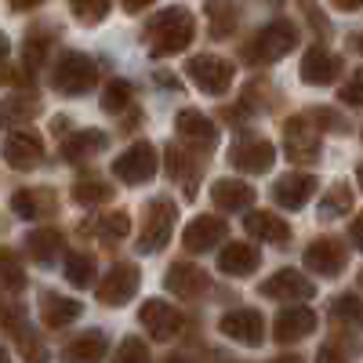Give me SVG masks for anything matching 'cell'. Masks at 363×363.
<instances>
[{
	"instance_id": "34",
	"label": "cell",
	"mask_w": 363,
	"mask_h": 363,
	"mask_svg": "<svg viewBox=\"0 0 363 363\" xmlns=\"http://www.w3.org/2000/svg\"><path fill=\"white\" fill-rule=\"evenodd\" d=\"M131 102V84L128 80H109L106 91H102V109L106 113H120Z\"/></svg>"
},
{
	"instance_id": "28",
	"label": "cell",
	"mask_w": 363,
	"mask_h": 363,
	"mask_svg": "<svg viewBox=\"0 0 363 363\" xmlns=\"http://www.w3.org/2000/svg\"><path fill=\"white\" fill-rule=\"evenodd\" d=\"M349 207H352V189L345 186V182H338V186H330V193L320 200V218L323 222H335V218L345 215Z\"/></svg>"
},
{
	"instance_id": "1",
	"label": "cell",
	"mask_w": 363,
	"mask_h": 363,
	"mask_svg": "<svg viewBox=\"0 0 363 363\" xmlns=\"http://www.w3.org/2000/svg\"><path fill=\"white\" fill-rule=\"evenodd\" d=\"M196 33V22L186 8H164L145 29V40H149V55L153 58H167V55H178L186 51L189 40Z\"/></svg>"
},
{
	"instance_id": "37",
	"label": "cell",
	"mask_w": 363,
	"mask_h": 363,
	"mask_svg": "<svg viewBox=\"0 0 363 363\" xmlns=\"http://www.w3.org/2000/svg\"><path fill=\"white\" fill-rule=\"evenodd\" d=\"M69 4H73V15L84 26H95L109 15V0H69Z\"/></svg>"
},
{
	"instance_id": "35",
	"label": "cell",
	"mask_w": 363,
	"mask_h": 363,
	"mask_svg": "<svg viewBox=\"0 0 363 363\" xmlns=\"http://www.w3.org/2000/svg\"><path fill=\"white\" fill-rule=\"evenodd\" d=\"M95 229H99V236H106V240H124V236L131 233V218L124 215V211H113V215H102V218L95 222Z\"/></svg>"
},
{
	"instance_id": "11",
	"label": "cell",
	"mask_w": 363,
	"mask_h": 363,
	"mask_svg": "<svg viewBox=\"0 0 363 363\" xmlns=\"http://www.w3.org/2000/svg\"><path fill=\"white\" fill-rule=\"evenodd\" d=\"M218 330H222L225 338L255 349V345H262V338H265V320H262L258 309H233V313L222 316Z\"/></svg>"
},
{
	"instance_id": "45",
	"label": "cell",
	"mask_w": 363,
	"mask_h": 363,
	"mask_svg": "<svg viewBox=\"0 0 363 363\" xmlns=\"http://www.w3.org/2000/svg\"><path fill=\"white\" fill-rule=\"evenodd\" d=\"M330 4H335L338 11H359V8H363V0H330Z\"/></svg>"
},
{
	"instance_id": "48",
	"label": "cell",
	"mask_w": 363,
	"mask_h": 363,
	"mask_svg": "<svg viewBox=\"0 0 363 363\" xmlns=\"http://www.w3.org/2000/svg\"><path fill=\"white\" fill-rule=\"evenodd\" d=\"M8 51H11V44H8V37L0 33V58H8Z\"/></svg>"
},
{
	"instance_id": "23",
	"label": "cell",
	"mask_w": 363,
	"mask_h": 363,
	"mask_svg": "<svg viewBox=\"0 0 363 363\" xmlns=\"http://www.w3.org/2000/svg\"><path fill=\"white\" fill-rule=\"evenodd\" d=\"M258 262H262V251L255 244H225L218 255V269L225 277H247V272L258 269Z\"/></svg>"
},
{
	"instance_id": "30",
	"label": "cell",
	"mask_w": 363,
	"mask_h": 363,
	"mask_svg": "<svg viewBox=\"0 0 363 363\" xmlns=\"http://www.w3.org/2000/svg\"><path fill=\"white\" fill-rule=\"evenodd\" d=\"M330 320L345 323V327H359L363 323V301L356 294H338L330 301Z\"/></svg>"
},
{
	"instance_id": "7",
	"label": "cell",
	"mask_w": 363,
	"mask_h": 363,
	"mask_svg": "<svg viewBox=\"0 0 363 363\" xmlns=\"http://www.w3.org/2000/svg\"><path fill=\"white\" fill-rule=\"evenodd\" d=\"M186 73L200 91H207V95H225L229 84H233V66L218 55H196L186 66Z\"/></svg>"
},
{
	"instance_id": "16",
	"label": "cell",
	"mask_w": 363,
	"mask_h": 363,
	"mask_svg": "<svg viewBox=\"0 0 363 363\" xmlns=\"http://www.w3.org/2000/svg\"><path fill=\"white\" fill-rule=\"evenodd\" d=\"M44 157V145L37 135H29V131H11L4 138V160L15 167V171H33Z\"/></svg>"
},
{
	"instance_id": "24",
	"label": "cell",
	"mask_w": 363,
	"mask_h": 363,
	"mask_svg": "<svg viewBox=\"0 0 363 363\" xmlns=\"http://www.w3.org/2000/svg\"><path fill=\"white\" fill-rule=\"evenodd\" d=\"M66 363H102L106 359V335L102 330H84L62 349Z\"/></svg>"
},
{
	"instance_id": "42",
	"label": "cell",
	"mask_w": 363,
	"mask_h": 363,
	"mask_svg": "<svg viewBox=\"0 0 363 363\" xmlns=\"http://www.w3.org/2000/svg\"><path fill=\"white\" fill-rule=\"evenodd\" d=\"M309 120H320V124H327V131H345V120H342V116H335L330 109H313V113H309Z\"/></svg>"
},
{
	"instance_id": "14",
	"label": "cell",
	"mask_w": 363,
	"mask_h": 363,
	"mask_svg": "<svg viewBox=\"0 0 363 363\" xmlns=\"http://www.w3.org/2000/svg\"><path fill=\"white\" fill-rule=\"evenodd\" d=\"M316 327V313L309 306H287L277 313V323H272V338L280 345H291V342H301Z\"/></svg>"
},
{
	"instance_id": "36",
	"label": "cell",
	"mask_w": 363,
	"mask_h": 363,
	"mask_svg": "<svg viewBox=\"0 0 363 363\" xmlns=\"http://www.w3.org/2000/svg\"><path fill=\"white\" fill-rule=\"evenodd\" d=\"M0 280H4L11 291H22L26 287V272H22L15 251H8V247H0Z\"/></svg>"
},
{
	"instance_id": "31",
	"label": "cell",
	"mask_w": 363,
	"mask_h": 363,
	"mask_svg": "<svg viewBox=\"0 0 363 363\" xmlns=\"http://www.w3.org/2000/svg\"><path fill=\"white\" fill-rule=\"evenodd\" d=\"M11 207H15L18 218H40L44 207L51 211V196H40V193H33V189H22V193L11 196Z\"/></svg>"
},
{
	"instance_id": "22",
	"label": "cell",
	"mask_w": 363,
	"mask_h": 363,
	"mask_svg": "<svg viewBox=\"0 0 363 363\" xmlns=\"http://www.w3.org/2000/svg\"><path fill=\"white\" fill-rule=\"evenodd\" d=\"M211 200L222 211H247L255 203V186L236 182V178H218L215 186H211Z\"/></svg>"
},
{
	"instance_id": "49",
	"label": "cell",
	"mask_w": 363,
	"mask_h": 363,
	"mask_svg": "<svg viewBox=\"0 0 363 363\" xmlns=\"http://www.w3.org/2000/svg\"><path fill=\"white\" fill-rule=\"evenodd\" d=\"M272 363H301V356H280V359H272Z\"/></svg>"
},
{
	"instance_id": "51",
	"label": "cell",
	"mask_w": 363,
	"mask_h": 363,
	"mask_svg": "<svg viewBox=\"0 0 363 363\" xmlns=\"http://www.w3.org/2000/svg\"><path fill=\"white\" fill-rule=\"evenodd\" d=\"M0 363H11V356H8V349H0Z\"/></svg>"
},
{
	"instance_id": "15",
	"label": "cell",
	"mask_w": 363,
	"mask_h": 363,
	"mask_svg": "<svg viewBox=\"0 0 363 363\" xmlns=\"http://www.w3.org/2000/svg\"><path fill=\"white\" fill-rule=\"evenodd\" d=\"M345 262H349V251L330 236L313 240V244L306 247V265H309V272H320V277H338V272L345 269Z\"/></svg>"
},
{
	"instance_id": "47",
	"label": "cell",
	"mask_w": 363,
	"mask_h": 363,
	"mask_svg": "<svg viewBox=\"0 0 363 363\" xmlns=\"http://www.w3.org/2000/svg\"><path fill=\"white\" fill-rule=\"evenodd\" d=\"M149 4H157V0H124L128 11H142V8H149Z\"/></svg>"
},
{
	"instance_id": "3",
	"label": "cell",
	"mask_w": 363,
	"mask_h": 363,
	"mask_svg": "<svg viewBox=\"0 0 363 363\" xmlns=\"http://www.w3.org/2000/svg\"><path fill=\"white\" fill-rule=\"evenodd\" d=\"M95 80H99L95 62L80 51H66L58 58V66L51 69V87L62 91V95H84V91L95 87Z\"/></svg>"
},
{
	"instance_id": "39",
	"label": "cell",
	"mask_w": 363,
	"mask_h": 363,
	"mask_svg": "<svg viewBox=\"0 0 363 363\" xmlns=\"http://www.w3.org/2000/svg\"><path fill=\"white\" fill-rule=\"evenodd\" d=\"M37 113V102H18V99H8L0 106V124H11V120H29Z\"/></svg>"
},
{
	"instance_id": "6",
	"label": "cell",
	"mask_w": 363,
	"mask_h": 363,
	"mask_svg": "<svg viewBox=\"0 0 363 363\" xmlns=\"http://www.w3.org/2000/svg\"><path fill=\"white\" fill-rule=\"evenodd\" d=\"M284 153L294 164L320 160V138L313 131V120L309 116H291L287 124H284Z\"/></svg>"
},
{
	"instance_id": "44",
	"label": "cell",
	"mask_w": 363,
	"mask_h": 363,
	"mask_svg": "<svg viewBox=\"0 0 363 363\" xmlns=\"http://www.w3.org/2000/svg\"><path fill=\"white\" fill-rule=\"evenodd\" d=\"M349 236H352V244H356V247L363 251V215H359V218H356V222L349 225Z\"/></svg>"
},
{
	"instance_id": "41",
	"label": "cell",
	"mask_w": 363,
	"mask_h": 363,
	"mask_svg": "<svg viewBox=\"0 0 363 363\" xmlns=\"http://www.w3.org/2000/svg\"><path fill=\"white\" fill-rule=\"evenodd\" d=\"M342 102L345 106H363V69L352 73V80L342 87Z\"/></svg>"
},
{
	"instance_id": "43",
	"label": "cell",
	"mask_w": 363,
	"mask_h": 363,
	"mask_svg": "<svg viewBox=\"0 0 363 363\" xmlns=\"http://www.w3.org/2000/svg\"><path fill=\"white\" fill-rule=\"evenodd\" d=\"M316 363H349V359H345V352L338 345H323L320 356H316Z\"/></svg>"
},
{
	"instance_id": "46",
	"label": "cell",
	"mask_w": 363,
	"mask_h": 363,
	"mask_svg": "<svg viewBox=\"0 0 363 363\" xmlns=\"http://www.w3.org/2000/svg\"><path fill=\"white\" fill-rule=\"evenodd\" d=\"M44 0H11V8L15 11H33V8H40Z\"/></svg>"
},
{
	"instance_id": "40",
	"label": "cell",
	"mask_w": 363,
	"mask_h": 363,
	"mask_svg": "<svg viewBox=\"0 0 363 363\" xmlns=\"http://www.w3.org/2000/svg\"><path fill=\"white\" fill-rule=\"evenodd\" d=\"M48 44H51V40H44V33H29V44H26V66H29V69L44 62Z\"/></svg>"
},
{
	"instance_id": "12",
	"label": "cell",
	"mask_w": 363,
	"mask_h": 363,
	"mask_svg": "<svg viewBox=\"0 0 363 363\" xmlns=\"http://www.w3.org/2000/svg\"><path fill=\"white\" fill-rule=\"evenodd\" d=\"M138 320H142V327L149 330V335L160 338V342H171L178 330L186 327V316H182L174 306H167V301H160V298L145 301L142 313H138Z\"/></svg>"
},
{
	"instance_id": "19",
	"label": "cell",
	"mask_w": 363,
	"mask_h": 363,
	"mask_svg": "<svg viewBox=\"0 0 363 363\" xmlns=\"http://www.w3.org/2000/svg\"><path fill=\"white\" fill-rule=\"evenodd\" d=\"M222 236H225V222L218 215H200L186 229V247L196 251V255H203V251H211L215 244H222Z\"/></svg>"
},
{
	"instance_id": "26",
	"label": "cell",
	"mask_w": 363,
	"mask_h": 363,
	"mask_svg": "<svg viewBox=\"0 0 363 363\" xmlns=\"http://www.w3.org/2000/svg\"><path fill=\"white\" fill-rule=\"evenodd\" d=\"M80 316V301H73V298H62V294H44L40 298V320L48 323V327H66V323H73Z\"/></svg>"
},
{
	"instance_id": "29",
	"label": "cell",
	"mask_w": 363,
	"mask_h": 363,
	"mask_svg": "<svg viewBox=\"0 0 363 363\" xmlns=\"http://www.w3.org/2000/svg\"><path fill=\"white\" fill-rule=\"evenodd\" d=\"M66 280L73 284V287H91L95 284V258L91 255H84V251H73L69 258H66Z\"/></svg>"
},
{
	"instance_id": "27",
	"label": "cell",
	"mask_w": 363,
	"mask_h": 363,
	"mask_svg": "<svg viewBox=\"0 0 363 363\" xmlns=\"http://www.w3.org/2000/svg\"><path fill=\"white\" fill-rule=\"evenodd\" d=\"M29 255H33L37 262H55L58 251H62V233L58 229H37V233H29Z\"/></svg>"
},
{
	"instance_id": "20",
	"label": "cell",
	"mask_w": 363,
	"mask_h": 363,
	"mask_svg": "<svg viewBox=\"0 0 363 363\" xmlns=\"http://www.w3.org/2000/svg\"><path fill=\"white\" fill-rule=\"evenodd\" d=\"M316 193V178L313 174H280V182L272 186V200L280 207H301L309 196Z\"/></svg>"
},
{
	"instance_id": "8",
	"label": "cell",
	"mask_w": 363,
	"mask_h": 363,
	"mask_svg": "<svg viewBox=\"0 0 363 363\" xmlns=\"http://www.w3.org/2000/svg\"><path fill=\"white\" fill-rule=\"evenodd\" d=\"M229 160L244 174H265V171H272V164H277V145L265 142V138H240L229 149Z\"/></svg>"
},
{
	"instance_id": "32",
	"label": "cell",
	"mask_w": 363,
	"mask_h": 363,
	"mask_svg": "<svg viewBox=\"0 0 363 363\" xmlns=\"http://www.w3.org/2000/svg\"><path fill=\"white\" fill-rule=\"evenodd\" d=\"M109 196H113V189L106 186V182H99V178H84V182H77V186H73V200L84 203V207L106 203Z\"/></svg>"
},
{
	"instance_id": "18",
	"label": "cell",
	"mask_w": 363,
	"mask_h": 363,
	"mask_svg": "<svg viewBox=\"0 0 363 363\" xmlns=\"http://www.w3.org/2000/svg\"><path fill=\"white\" fill-rule=\"evenodd\" d=\"M164 287L178 298H196L207 291V272H200L196 265H186V262H174L164 277Z\"/></svg>"
},
{
	"instance_id": "5",
	"label": "cell",
	"mask_w": 363,
	"mask_h": 363,
	"mask_svg": "<svg viewBox=\"0 0 363 363\" xmlns=\"http://www.w3.org/2000/svg\"><path fill=\"white\" fill-rule=\"evenodd\" d=\"M157 167H160V157H157V149L149 145V142H135L131 149H124V157L113 160V174L120 182H131V186L149 182V178L157 174Z\"/></svg>"
},
{
	"instance_id": "2",
	"label": "cell",
	"mask_w": 363,
	"mask_h": 363,
	"mask_svg": "<svg viewBox=\"0 0 363 363\" xmlns=\"http://www.w3.org/2000/svg\"><path fill=\"white\" fill-rule=\"evenodd\" d=\"M294 48H298V29L287 18H277V22L262 26L255 33V40L244 48V58L255 66H269V62H280V58L291 55Z\"/></svg>"
},
{
	"instance_id": "25",
	"label": "cell",
	"mask_w": 363,
	"mask_h": 363,
	"mask_svg": "<svg viewBox=\"0 0 363 363\" xmlns=\"http://www.w3.org/2000/svg\"><path fill=\"white\" fill-rule=\"evenodd\" d=\"M106 145H109V138H106L102 131L84 128V131H77V135H69V138L62 142V157H66L69 164H77V160H87V157L102 153Z\"/></svg>"
},
{
	"instance_id": "13",
	"label": "cell",
	"mask_w": 363,
	"mask_h": 363,
	"mask_svg": "<svg viewBox=\"0 0 363 363\" xmlns=\"http://www.w3.org/2000/svg\"><path fill=\"white\" fill-rule=\"evenodd\" d=\"M342 73V58L335 51H327L323 44H313L301 58V80L313 84V87H323V84H335Z\"/></svg>"
},
{
	"instance_id": "17",
	"label": "cell",
	"mask_w": 363,
	"mask_h": 363,
	"mask_svg": "<svg viewBox=\"0 0 363 363\" xmlns=\"http://www.w3.org/2000/svg\"><path fill=\"white\" fill-rule=\"evenodd\" d=\"M244 229L251 233V240H262V244H287L291 240V225L272 211H251L244 218Z\"/></svg>"
},
{
	"instance_id": "4",
	"label": "cell",
	"mask_w": 363,
	"mask_h": 363,
	"mask_svg": "<svg viewBox=\"0 0 363 363\" xmlns=\"http://www.w3.org/2000/svg\"><path fill=\"white\" fill-rule=\"evenodd\" d=\"M174 218H178V211H174V203L171 200H153L145 207V222H142V233H138V251L142 255H157L167 240H171V233H174Z\"/></svg>"
},
{
	"instance_id": "53",
	"label": "cell",
	"mask_w": 363,
	"mask_h": 363,
	"mask_svg": "<svg viewBox=\"0 0 363 363\" xmlns=\"http://www.w3.org/2000/svg\"><path fill=\"white\" fill-rule=\"evenodd\" d=\"M359 51H363V37H359Z\"/></svg>"
},
{
	"instance_id": "21",
	"label": "cell",
	"mask_w": 363,
	"mask_h": 363,
	"mask_svg": "<svg viewBox=\"0 0 363 363\" xmlns=\"http://www.w3.org/2000/svg\"><path fill=\"white\" fill-rule=\"evenodd\" d=\"M174 128H178V135L186 138V142L203 145V149L218 142V128L211 124V120H207L200 109H182V113H178V120H174Z\"/></svg>"
},
{
	"instance_id": "9",
	"label": "cell",
	"mask_w": 363,
	"mask_h": 363,
	"mask_svg": "<svg viewBox=\"0 0 363 363\" xmlns=\"http://www.w3.org/2000/svg\"><path fill=\"white\" fill-rule=\"evenodd\" d=\"M265 298H277V301H306L316 294L313 280L306 277V272H298V269H280V272H272L269 280H262L258 287Z\"/></svg>"
},
{
	"instance_id": "10",
	"label": "cell",
	"mask_w": 363,
	"mask_h": 363,
	"mask_svg": "<svg viewBox=\"0 0 363 363\" xmlns=\"http://www.w3.org/2000/svg\"><path fill=\"white\" fill-rule=\"evenodd\" d=\"M138 284H142V277H138V269L135 265H113L109 272H106V280L99 284V301L102 306H128V301L135 298V291H138Z\"/></svg>"
},
{
	"instance_id": "50",
	"label": "cell",
	"mask_w": 363,
	"mask_h": 363,
	"mask_svg": "<svg viewBox=\"0 0 363 363\" xmlns=\"http://www.w3.org/2000/svg\"><path fill=\"white\" fill-rule=\"evenodd\" d=\"M167 363H193V359H186V356H171Z\"/></svg>"
},
{
	"instance_id": "38",
	"label": "cell",
	"mask_w": 363,
	"mask_h": 363,
	"mask_svg": "<svg viewBox=\"0 0 363 363\" xmlns=\"http://www.w3.org/2000/svg\"><path fill=\"white\" fill-rule=\"evenodd\" d=\"M113 363H149V349L142 338H124L116 349V359Z\"/></svg>"
},
{
	"instance_id": "52",
	"label": "cell",
	"mask_w": 363,
	"mask_h": 363,
	"mask_svg": "<svg viewBox=\"0 0 363 363\" xmlns=\"http://www.w3.org/2000/svg\"><path fill=\"white\" fill-rule=\"evenodd\" d=\"M359 182H363V164H359Z\"/></svg>"
},
{
	"instance_id": "33",
	"label": "cell",
	"mask_w": 363,
	"mask_h": 363,
	"mask_svg": "<svg viewBox=\"0 0 363 363\" xmlns=\"http://www.w3.org/2000/svg\"><path fill=\"white\" fill-rule=\"evenodd\" d=\"M207 15H211V33H233L236 26V15H233V4L229 0H211L207 4Z\"/></svg>"
}]
</instances>
